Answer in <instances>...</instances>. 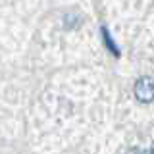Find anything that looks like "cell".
<instances>
[{"mask_svg":"<svg viewBox=\"0 0 154 154\" xmlns=\"http://www.w3.org/2000/svg\"><path fill=\"white\" fill-rule=\"evenodd\" d=\"M135 96L139 102H152L154 100V79L152 77H141L135 83Z\"/></svg>","mask_w":154,"mask_h":154,"instance_id":"1","label":"cell"},{"mask_svg":"<svg viewBox=\"0 0 154 154\" xmlns=\"http://www.w3.org/2000/svg\"><path fill=\"white\" fill-rule=\"evenodd\" d=\"M102 37H104V41H106V46H108L116 56H119V50H116V48H114V42H112V38H110L108 31H106V27H102Z\"/></svg>","mask_w":154,"mask_h":154,"instance_id":"2","label":"cell"},{"mask_svg":"<svg viewBox=\"0 0 154 154\" xmlns=\"http://www.w3.org/2000/svg\"><path fill=\"white\" fill-rule=\"evenodd\" d=\"M125 154H146V152H144L143 148H129V150L125 152Z\"/></svg>","mask_w":154,"mask_h":154,"instance_id":"3","label":"cell"},{"mask_svg":"<svg viewBox=\"0 0 154 154\" xmlns=\"http://www.w3.org/2000/svg\"><path fill=\"white\" fill-rule=\"evenodd\" d=\"M150 154H154V143H152V146H150Z\"/></svg>","mask_w":154,"mask_h":154,"instance_id":"4","label":"cell"}]
</instances>
